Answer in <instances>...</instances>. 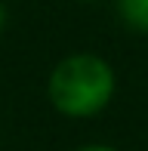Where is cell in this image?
I'll use <instances>...</instances> for the list:
<instances>
[{"instance_id": "6da1fadb", "label": "cell", "mask_w": 148, "mask_h": 151, "mask_svg": "<svg viewBox=\"0 0 148 151\" xmlns=\"http://www.w3.org/2000/svg\"><path fill=\"white\" fill-rule=\"evenodd\" d=\"M117 90L114 68L96 52H71L46 77V96L59 114L74 120L96 117Z\"/></svg>"}, {"instance_id": "7a4b0ae2", "label": "cell", "mask_w": 148, "mask_h": 151, "mask_svg": "<svg viewBox=\"0 0 148 151\" xmlns=\"http://www.w3.org/2000/svg\"><path fill=\"white\" fill-rule=\"evenodd\" d=\"M117 16L130 31L148 34V0H117Z\"/></svg>"}, {"instance_id": "3957f363", "label": "cell", "mask_w": 148, "mask_h": 151, "mask_svg": "<svg viewBox=\"0 0 148 151\" xmlns=\"http://www.w3.org/2000/svg\"><path fill=\"white\" fill-rule=\"evenodd\" d=\"M74 151H117V148H114V145H102V142H93V145H80Z\"/></svg>"}, {"instance_id": "277c9868", "label": "cell", "mask_w": 148, "mask_h": 151, "mask_svg": "<svg viewBox=\"0 0 148 151\" xmlns=\"http://www.w3.org/2000/svg\"><path fill=\"white\" fill-rule=\"evenodd\" d=\"M3 22H6V12H3V3H0V31H3Z\"/></svg>"}, {"instance_id": "5b68a950", "label": "cell", "mask_w": 148, "mask_h": 151, "mask_svg": "<svg viewBox=\"0 0 148 151\" xmlns=\"http://www.w3.org/2000/svg\"><path fill=\"white\" fill-rule=\"evenodd\" d=\"M80 3H99V0H80Z\"/></svg>"}]
</instances>
